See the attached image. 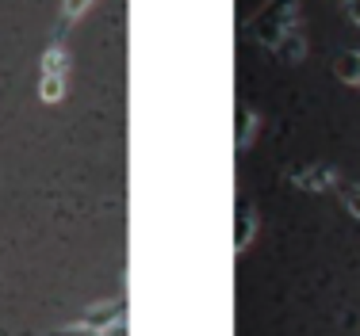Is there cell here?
Instances as JSON below:
<instances>
[{
    "label": "cell",
    "mask_w": 360,
    "mask_h": 336,
    "mask_svg": "<svg viewBox=\"0 0 360 336\" xmlns=\"http://www.w3.org/2000/svg\"><path fill=\"white\" fill-rule=\"evenodd\" d=\"M291 31H299V0H269V4L245 23V34L257 39L261 46H269V50H276Z\"/></svg>",
    "instance_id": "cell-1"
},
{
    "label": "cell",
    "mask_w": 360,
    "mask_h": 336,
    "mask_svg": "<svg viewBox=\"0 0 360 336\" xmlns=\"http://www.w3.org/2000/svg\"><path fill=\"white\" fill-rule=\"evenodd\" d=\"M288 184L299 187V191H333L341 184L338 180V168L330 165H299V168H288Z\"/></svg>",
    "instance_id": "cell-2"
},
{
    "label": "cell",
    "mask_w": 360,
    "mask_h": 336,
    "mask_svg": "<svg viewBox=\"0 0 360 336\" xmlns=\"http://www.w3.org/2000/svg\"><path fill=\"white\" fill-rule=\"evenodd\" d=\"M127 309H131V302H127V298H108V302H96V306L84 309L81 321L89 325V329L104 332V329H111V325L127 321Z\"/></svg>",
    "instance_id": "cell-3"
},
{
    "label": "cell",
    "mask_w": 360,
    "mask_h": 336,
    "mask_svg": "<svg viewBox=\"0 0 360 336\" xmlns=\"http://www.w3.org/2000/svg\"><path fill=\"white\" fill-rule=\"evenodd\" d=\"M257 234V206L250 199L238 203V214H234V253L242 256V248H250V241Z\"/></svg>",
    "instance_id": "cell-4"
},
{
    "label": "cell",
    "mask_w": 360,
    "mask_h": 336,
    "mask_svg": "<svg viewBox=\"0 0 360 336\" xmlns=\"http://www.w3.org/2000/svg\"><path fill=\"white\" fill-rule=\"evenodd\" d=\"M257 130H261V115H257L253 107H238V130H234V145H238V153L250 149V145L257 142Z\"/></svg>",
    "instance_id": "cell-5"
},
{
    "label": "cell",
    "mask_w": 360,
    "mask_h": 336,
    "mask_svg": "<svg viewBox=\"0 0 360 336\" xmlns=\"http://www.w3.org/2000/svg\"><path fill=\"white\" fill-rule=\"evenodd\" d=\"M272 54H276L284 65H295V62H303V58H307V39H303V31H291L288 39L280 42L276 50H272Z\"/></svg>",
    "instance_id": "cell-6"
},
{
    "label": "cell",
    "mask_w": 360,
    "mask_h": 336,
    "mask_svg": "<svg viewBox=\"0 0 360 336\" xmlns=\"http://www.w3.org/2000/svg\"><path fill=\"white\" fill-rule=\"evenodd\" d=\"M65 73H70V54H65L62 42H54L42 54V76H65Z\"/></svg>",
    "instance_id": "cell-7"
},
{
    "label": "cell",
    "mask_w": 360,
    "mask_h": 336,
    "mask_svg": "<svg viewBox=\"0 0 360 336\" xmlns=\"http://www.w3.org/2000/svg\"><path fill=\"white\" fill-rule=\"evenodd\" d=\"M333 73H338L345 84H360V50H345V54H338Z\"/></svg>",
    "instance_id": "cell-8"
},
{
    "label": "cell",
    "mask_w": 360,
    "mask_h": 336,
    "mask_svg": "<svg viewBox=\"0 0 360 336\" xmlns=\"http://www.w3.org/2000/svg\"><path fill=\"white\" fill-rule=\"evenodd\" d=\"M338 195H341V203H345V210L353 214V218H360V184H353V180H341Z\"/></svg>",
    "instance_id": "cell-9"
},
{
    "label": "cell",
    "mask_w": 360,
    "mask_h": 336,
    "mask_svg": "<svg viewBox=\"0 0 360 336\" xmlns=\"http://www.w3.org/2000/svg\"><path fill=\"white\" fill-rule=\"evenodd\" d=\"M39 96H42V103H58L65 96V76H42Z\"/></svg>",
    "instance_id": "cell-10"
},
{
    "label": "cell",
    "mask_w": 360,
    "mask_h": 336,
    "mask_svg": "<svg viewBox=\"0 0 360 336\" xmlns=\"http://www.w3.org/2000/svg\"><path fill=\"white\" fill-rule=\"evenodd\" d=\"M89 4H92V0H65V4H62V23H65V27H70V23H73Z\"/></svg>",
    "instance_id": "cell-11"
},
{
    "label": "cell",
    "mask_w": 360,
    "mask_h": 336,
    "mask_svg": "<svg viewBox=\"0 0 360 336\" xmlns=\"http://www.w3.org/2000/svg\"><path fill=\"white\" fill-rule=\"evenodd\" d=\"M50 336H100V332L89 329L84 321H77V325H65V329H58V332H50Z\"/></svg>",
    "instance_id": "cell-12"
},
{
    "label": "cell",
    "mask_w": 360,
    "mask_h": 336,
    "mask_svg": "<svg viewBox=\"0 0 360 336\" xmlns=\"http://www.w3.org/2000/svg\"><path fill=\"white\" fill-rule=\"evenodd\" d=\"M345 12H349V20H353V23H360V0H349Z\"/></svg>",
    "instance_id": "cell-13"
},
{
    "label": "cell",
    "mask_w": 360,
    "mask_h": 336,
    "mask_svg": "<svg viewBox=\"0 0 360 336\" xmlns=\"http://www.w3.org/2000/svg\"><path fill=\"white\" fill-rule=\"evenodd\" d=\"M100 336H127V321H119V325H111V329H104Z\"/></svg>",
    "instance_id": "cell-14"
},
{
    "label": "cell",
    "mask_w": 360,
    "mask_h": 336,
    "mask_svg": "<svg viewBox=\"0 0 360 336\" xmlns=\"http://www.w3.org/2000/svg\"><path fill=\"white\" fill-rule=\"evenodd\" d=\"M341 4H349V0H341Z\"/></svg>",
    "instance_id": "cell-15"
}]
</instances>
